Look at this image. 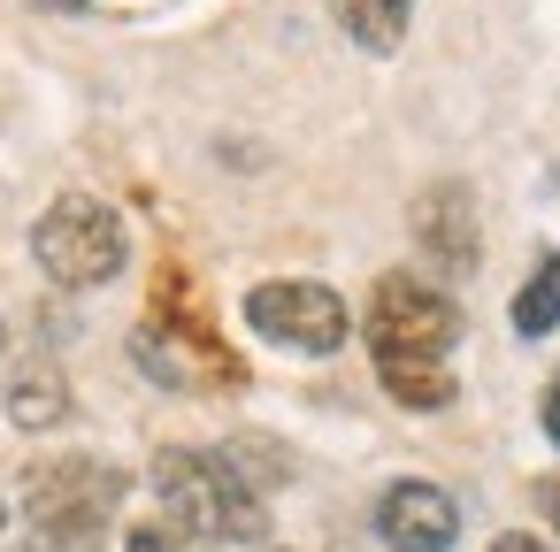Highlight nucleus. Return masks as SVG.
I'll return each mask as SVG.
<instances>
[{
	"label": "nucleus",
	"instance_id": "obj_1",
	"mask_svg": "<svg viewBox=\"0 0 560 552\" xmlns=\"http://www.w3.org/2000/svg\"><path fill=\"white\" fill-rule=\"evenodd\" d=\"M361 330H369L376 384H384L399 407H415V414L453 407V338H460V307H453L438 284H422V277H407V269L376 277Z\"/></svg>",
	"mask_w": 560,
	"mask_h": 552
},
{
	"label": "nucleus",
	"instance_id": "obj_2",
	"mask_svg": "<svg viewBox=\"0 0 560 552\" xmlns=\"http://www.w3.org/2000/svg\"><path fill=\"white\" fill-rule=\"evenodd\" d=\"M154 491L170 506V521L185 537H208V544H254L269 529L261 514V491L246 483V468L231 453H200V445H170L154 453Z\"/></svg>",
	"mask_w": 560,
	"mask_h": 552
},
{
	"label": "nucleus",
	"instance_id": "obj_3",
	"mask_svg": "<svg viewBox=\"0 0 560 552\" xmlns=\"http://www.w3.org/2000/svg\"><path fill=\"white\" fill-rule=\"evenodd\" d=\"M131 475L116 460H93V453H70V460H39L24 475V521H32V544L47 552H78L108 529V514L124 506Z\"/></svg>",
	"mask_w": 560,
	"mask_h": 552
},
{
	"label": "nucleus",
	"instance_id": "obj_4",
	"mask_svg": "<svg viewBox=\"0 0 560 552\" xmlns=\"http://www.w3.org/2000/svg\"><path fill=\"white\" fill-rule=\"evenodd\" d=\"M32 254H39V269H47L62 292H93V284H108V277L124 269L131 231H124V215H116L108 200L62 192V200L39 215V231H32Z\"/></svg>",
	"mask_w": 560,
	"mask_h": 552
},
{
	"label": "nucleus",
	"instance_id": "obj_5",
	"mask_svg": "<svg viewBox=\"0 0 560 552\" xmlns=\"http://www.w3.org/2000/svg\"><path fill=\"white\" fill-rule=\"evenodd\" d=\"M246 322H254V338H269L284 353H338L353 338L346 300L330 284H315V277H269V284H254L246 292Z\"/></svg>",
	"mask_w": 560,
	"mask_h": 552
},
{
	"label": "nucleus",
	"instance_id": "obj_6",
	"mask_svg": "<svg viewBox=\"0 0 560 552\" xmlns=\"http://www.w3.org/2000/svg\"><path fill=\"white\" fill-rule=\"evenodd\" d=\"M407 231H415V246H422V261H430L438 277H468L476 254H483V231H476V200H468V185H430V192H415Z\"/></svg>",
	"mask_w": 560,
	"mask_h": 552
},
{
	"label": "nucleus",
	"instance_id": "obj_7",
	"mask_svg": "<svg viewBox=\"0 0 560 552\" xmlns=\"http://www.w3.org/2000/svg\"><path fill=\"white\" fill-rule=\"evenodd\" d=\"M376 537H384L392 552H453V544H460V506H453L445 483L407 475V483H392V491L376 498Z\"/></svg>",
	"mask_w": 560,
	"mask_h": 552
},
{
	"label": "nucleus",
	"instance_id": "obj_8",
	"mask_svg": "<svg viewBox=\"0 0 560 552\" xmlns=\"http://www.w3.org/2000/svg\"><path fill=\"white\" fill-rule=\"evenodd\" d=\"M9 422L16 430H62L70 422V384H62L55 361H32V368L9 376Z\"/></svg>",
	"mask_w": 560,
	"mask_h": 552
},
{
	"label": "nucleus",
	"instance_id": "obj_9",
	"mask_svg": "<svg viewBox=\"0 0 560 552\" xmlns=\"http://www.w3.org/2000/svg\"><path fill=\"white\" fill-rule=\"evenodd\" d=\"M330 16H338V32H346L353 47L392 55V47L407 39V24H415V0H330Z\"/></svg>",
	"mask_w": 560,
	"mask_h": 552
},
{
	"label": "nucleus",
	"instance_id": "obj_10",
	"mask_svg": "<svg viewBox=\"0 0 560 552\" xmlns=\"http://www.w3.org/2000/svg\"><path fill=\"white\" fill-rule=\"evenodd\" d=\"M514 330H522V338L560 330V254H545V261L529 269V284L514 292Z\"/></svg>",
	"mask_w": 560,
	"mask_h": 552
},
{
	"label": "nucleus",
	"instance_id": "obj_11",
	"mask_svg": "<svg viewBox=\"0 0 560 552\" xmlns=\"http://www.w3.org/2000/svg\"><path fill=\"white\" fill-rule=\"evenodd\" d=\"M124 552H185V529H177V521H139V529L124 537Z\"/></svg>",
	"mask_w": 560,
	"mask_h": 552
},
{
	"label": "nucleus",
	"instance_id": "obj_12",
	"mask_svg": "<svg viewBox=\"0 0 560 552\" xmlns=\"http://www.w3.org/2000/svg\"><path fill=\"white\" fill-rule=\"evenodd\" d=\"M537 422H545V437H552V453H560V376L545 384V399H537Z\"/></svg>",
	"mask_w": 560,
	"mask_h": 552
},
{
	"label": "nucleus",
	"instance_id": "obj_13",
	"mask_svg": "<svg viewBox=\"0 0 560 552\" xmlns=\"http://www.w3.org/2000/svg\"><path fill=\"white\" fill-rule=\"evenodd\" d=\"M537 514H545L552 537H560V475H537Z\"/></svg>",
	"mask_w": 560,
	"mask_h": 552
},
{
	"label": "nucleus",
	"instance_id": "obj_14",
	"mask_svg": "<svg viewBox=\"0 0 560 552\" xmlns=\"http://www.w3.org/2000/svg\"><path fill=\"white\" fill-rule=\"evenodd\" d=\"M491 552H552V544H545V537H522V529H514V537H499Z\"/></svg>",
	"mask_w": 560,
	"mask_h": 552
},
{
	"label": "nucleus",
	"instance_id": "obj_15",
	"mask_svg": "<svg viewBox=\"0 0 560 552\" xmlns=\"http://www.w3.org/2000/svg\"><path fill=\"white\" fill-rule=\"evenodd\" d=\"M39 9H62V16H85V0H39Z\"/></svg>",
	"mask_w": 560,
	"mask_h": 552
},
{
	"label": "nucleus",
	"instance_id": "obj_16",
	"mask_svg": "<svg viewBox=\"0 0 560 552\" xmlns=\"http://www.w3.org/2000/svg\"><path fill=\"white\" fill-rule=\"evenodd\" d=\"M0 353H9V322H0Z\"/></svg>",
	"mask_w": 560,
	"mask_h": 552
},
{
	"label": "nucleus",
	"instance_id": "obj_17",
	"mask_svg": "<svg viewBox=\"0 0 560 552\" xmlns=\"http://www.w3.org/2000/svg\"><path fill=\"white\" fill-rule=\"evenodd\" d=\"M0 521H9V506H0Z\"/></svg>",
	"mask_w": 560,
	"mask_h": 552
}]
</instances>
